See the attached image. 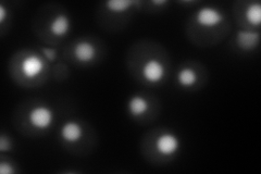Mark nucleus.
<instances>
[{
    "mask_svg": "<svg viewBox=\"0 0 261 174\" xmlns=\"http://www.w3.org/2000/svg\"><path fill=\"white\" fill-rule=\"evenodd\" d=\"M55 114L50 108L47 106H37L30 111L29 121L32 127L38 130H46L54 122Z\"/></svg>",
    "mask_w": 261,
    "mask_h": 174,
    "instance_id": "obj_1",
    "label": "nucleus"
},
{
    "mask_svg": "<svg viewBox=\"0 0 261 174\" xmlns=\"http://www.w3.org/2000/svg\"><path fill=\"white\" fill-rule=\"evenodd\" d=\"M223 19V14L212 7H203L196 13V22L202 28H215L219 26Z\"/></svg>",
    "mask_w": 261,
    "mask_h": 174,
    "instance_id": "obj_2",
    "label": "nucleus"
},
{
    "mask_svg": "<svg viewBox=\"0 0 261 174\" xmlns=\"http://www.w3.org/2000/svg\"><path fill=\"white\" fill-rule=\"evenodd\" d=\"M181 146L178 137L173 133H163L156 140L157 152L162 156H172Z\"/></svg>",
    "mask_w": 261,
    "mask_h": 174,
    "instance_id": "obj_3",
    "label": "nucleus"
},
{
    "mask_svg": "<svg viewBox=\"0 0 261 174\" xmlns=\"http://www.w3.org/2000/svg\"><path fill=\"white\" fill-rule=\"evenodd\" d=\"M142 72L144 79L147 82L151 83V84H156V83L161 82L163 78H165L166 69L165 65H163L159 60L151 59L144 64Z\"/></svg>",
    "mask_w": 261,
    "mask_h": 174,
    "instance_id": "obj_4",
    "label": "nucleus"
},
{
    "mask_svg": "<svg viewBox=\"0 0 261 174\" xmlns=\"http://www.w3.org/2000/svg\"><path fill=\"white\" fill-rule=\"evenodd\" d=\"M44 61L42 58L36 56V55H30L25 59L22 61L21 64V70L22 73L29 79H34L38 77L39 74H42L44 71Z\"/></svg>",
    "mask_w": 261,
    "mask_h": 174,
    "instance_id": "obj_5",
    "label": "nucleus"
},
{
    "mask_svg": "<svg viewBox=\"0 0 261 174\" xmlns=\"http://www.w3.org/2000/svg\"><path fill=\"white\" fill-rule=\"evenodd\" d=\"M61 136L65 142L71 144L77 143L83 136V129L74 121L65 122L61 129Z\"/></svg>",
    "mask_w": 261,
    "mask_h": 174,
    "instance_id": "obj_6",
    "label": "nucleus"
},
{
    "mask_svg": "<svg viewBox=\"0 0 261 174\" xmlns=\"http://www.w3.org/2000/svg\"><path fill=\"white\" fill-rule=\"evenodd\" d=\"M74 57L82 63L91 62L96 57V47L89 41H80L74 47Z\"/></svg>",
    "mask_w": 261,
    "mask_h": 174,
    "instance_id": "obj_7",
    "label": "nucleus"
},
{
    "mask_svg": "<svg viewBox=\"0 0 261 174\" xmlns=\"http://www.w3.org/2000/svg\"><path fill=\"white\" fill-rule=\"evenodd\" d=\"M149 104L143 96H133L127 103V110L132 117H141L147 112Z\"/></svg>",
    "mask_w": 261,
    "mask_h": 174,
    "instance_id": "obj_8",
    "label": "nucleus"
},
{
    "mask_svg": "<svg viewBox=\"0 0 261 174\" xmlns=\"http://www.w3.org/2000/svg\"><path fill=\"white\" fill-rule=\"evenodd\" d=\"M236 41L242 49H251L257 46L259 34L251 31H240L236 35Z\"/></svg>",
    "mask_w": 261,
    "mask_h": 174,
    "instance_id": "obj_9",
    "label": "nucleus"
},
{
    "mask_svg": "<svg viewBox=\"0 0 261 174\" xmlns=\"http://www.w3.org/2000/svg\"><path fill=\"white\" fill-rule=\"evenodd\" d=\"M70 19L68 15L59 14L50 23V32L56 36H64L70 30Z\"/></svg>",
    "mask_w": 261,
    "mask_h": 174,
    "instance_id": "obj_10",
    "label": "nucleus"
},
{
    "mask_svg": "<svg viewBox=\"0 0 261 174\" xmlns=\"http://www.w3.org/2000/svg\"><path fill=\"white\" fill-rule=\"evenodd\" d=\"M197 80H198L197 74L190 68H184L182 70H179L177 73V82L181 86H185V87L193 86L196 84Z\"/></svg>",
    "mask_w": 261,
    "mask_h": 174,
    "instance_id": "obj_11",
    "label": "nucleus"
},
{
    "mask_svg": "<svg viewBox=\"0 0 261 174\" xmlns=\"http://www.w3.org/2000/svg\"><path fill=\"white\" fill-rule=\"evenodd\" d=\"M138 4H140V2H135V0H109L106 6L114 13H122Z\"/></svg>",
    "mask_w": 261,
    "mask_h": 174,
    "instance_id": "obj_12",
    "label": "nucleus"
},
{
    "mask_svg": "<svg viewBox=\"0 0 261 174\" xmlns=\"http://www.w3.org/2000/svg\"><path fill=\"white\" fill-rule=\"evenodd\" d=\"M246 19L252 24V26L258 27L261 22V6L256 3L250 5L246 9Z\"/></svg>",
    "mask_w": 261,
    "mask_h": 174,
    "instance_id": "obj_13",
    "label": "nucleus"
},
{
    "mask_svg": "<svg viewBox=\"0 0 261 174\" xmlns=\"http://www.w3.org/2000/svg\"><path fill=\"white\" fill-rule=\"evenodd\" d=\"M0 173H3V174H12V173H14V170L12 168V165H10L9 163L2 162V163H0Z\"/></svg>",
    "mask_w": 261,
    "mask_h": 174,
    "instance_id": "obj_14",
    "label": "nucleus"
},
{
    "mask_svg": "<svg viewBox=\"0 0 261 174\" xmlns=\"http://www.w3.org/2000/svg\"><path fill=\"white\" fill-rule=\"evenodd\" d=\"M43 53H44V55L47 57L48 60L54 61V60L56 59V55H57L56 49H53V48H44V49H43Z\"/></svg>",
    "mask_w": 261,
    "mask_h": 174,
    "instance_id": "obj_15",
    "label": "nucleus"
},
{
    "mask_svg": "<svg viewBox=\"0 0 261 174\" xmlns=\"http://www.w3.org/2000/svg\"><path fill=\"white\" fill-rule=\"evenodd\" d=\"M0 149L2 151H8V149H10V143L9 140H8L5 136H2V139H0Z\"/></svg>",
    "mask_w": 261,
    "mask_h": 174,
    "instance_id": "obj_16",
    "label": "nucleus"
},
{
    "mask_svg": "<svg viewBox=\"0 0 261 174\" xmlns=\"http://www.w3.org/2000/svg\"><path fill=\"white\" fill-rule=\"evenodd\" d=\"M7 15H8V12H7V9L5 8V6L0 5V23L5 22V20L7 19Z\"/></svg>",
    "mask_w": 261,
    "mask_h": 174,
    "instance_id": "obj_17",
    "label": "nucleus"
},
{
    "mask_svg": "<svg viewBox=\"0 0 261 174\" xmlns=\"http://www.w3.org/2000/svg\"><path fill=\"white\" fill-rule=\"evenodd\" d=\"M168 2H166V0H153L152 4L156 5V6H160V5H166Z\"/></svg>",
    "mask_w": 261,
    "mask_h": 174,
    "instance_id": "obj_18",
    "label": "nucleus"
}]
</instances>
